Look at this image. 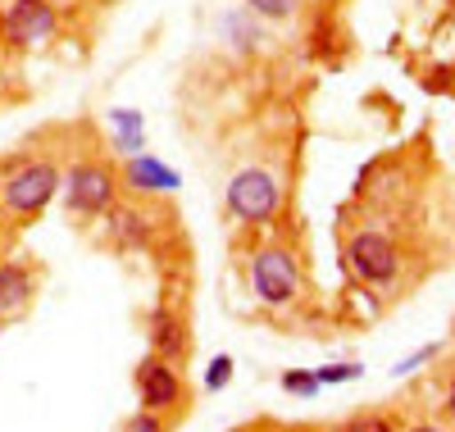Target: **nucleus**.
I'll return each mask as SVG.
<instances>
[{
    "label": "nucleus",
    "instance_id": "f257e3e1",
    "mask_svg": "<svg viewBox=\"0 0 455 432\" xmlns=\"http://www.w3.org/2000/svg\"><path fill=\"white\" fill-rule=\"evenodd\" d=\"M64 178L60 164L46 155H14V160L0 164V214L10 223H32L42 219L46 205L60 196Z\"/></svg>",
    "mask_w": 455,
    "mask_h": 432
},
{
    "label": "nucleus",
    "instance_id": "f03ea898",
    "mask_svg": "<svg viewBox=\"0 0 455 432\" xmlns=\"http://www.w3.org/2000/svg\"><path fill=\"white\" fill-rule=\"evenodd\" d=\"M64 210L73 219H105L114 205H119V191H124V178L114 164L105 160H73L64 169Z\"/></svg>",
    "mask_w": 455,
    "mask_h": 432
},
{
    "label": "nucleus",
    "instance_id": "7ed1b4c3",
    "mask_svg": "<svg viewBox=\"0 0 455 432\" xmlns=\"http://www.w3.org/2000/svg\"><path fill=\"white\" fill-rule=\"evenodd\" d=\"M251 292L264 309H287L300 296V260L291 246L274 242L251 255Z\"/></svg>",
    "mask_w": 455,
    "mask_h": 432
},
{
    "label": "nucleus",
    "instance_id": "20e7f679",
    "mask_svg": "<svg viewBox=\"0 0 455 432\" xmlns=\"http://www.w3.org/2000/svg\"><path fill=\"white\" fill-rule=\"evenodd\" d=\"M132 387H137V405L150 410V414H164V419H178L187 410V382H182V369L156 350H146L132 369Z\"/></svg>",
    "mask_w": 455,
    "mask_h": 432
},
{
    "label": "nucleus",
    "instance_id": "39448f33",
    "mask_svg": "<svg viewBox=\"0 0 455 432\" xmlns=\"http://www.w3.org/2000/svg\"><path fill=\"white\" fill-rule=\"evenodd\" d=\"M223 205L237 223H269L283 205V187L269 169H237L223 187Z\"/></svg>",
    "mask_w": 455,
    "mask_h": 432
},
{
    "label": "nucleus",
    "instance_id": "423d86ee",
    "mask_svg": "<svg viewBox=\"0 0 455 432\" xmlns=\"http://www.w3.org/2000/svg\"><path fill=\"white\" fill-rule=\"evenodd\" d=\"M341 260H347V273L364 287H387L396 273H401V255H396V242L378 228H364L355 237L341 246Z\"/></svg>",
    "mask_w": 455,
    "mask_h": 432
},
{
    "label": "nucleus",
    "instance_id": "0eeeda50",
    "mask_svg": "<svg viewBox=\"0 0 455 432\" xmlns=\"http://www.w3.org/2000/svg\"><path fill=\"white\" fill-rule=\"evenodd\" d=\"M60 28V14L51 0H10L5 14H0V36L5 46L28 51V46H46Z\"/></svg>",
    "mask_w": 455,
    "mask_h": 432
},
{
    "label": "nucleus",
    "instance_id": "6e6552de",
    "mask_svg": "<svg viewBox=\"0 0 455 432\" xmlns=\"http://www.w3.org/2000/svg\"><path fill=\"white\" fill-rule=\"evenodd\" d=\"M36 292H42V264L32 260H5L0 264V319L14 324L32 309Z\"/></svg>",
    "mask_w": 455,
    "mask_h": 432
},
{
    "label": "nucleus",
    "instance_id": "1a4fd4ad",
    "mask_svg": "<svg viewBox=\"0 0 455 432\" xmlns=\"http://www.w3.org/2000/svg\"><path fill=\"white\" fill-rule=\"evenodd\" d=\"M119 178H124V191H132L137 201H146V196H173L182 187V173L169 169L160 155H150V150L128 155V160L119 164Z\"/></svg>",
    "mask_w": 455,
    "mask_h": 432
},
{
    "label": "nucleus",
    "instance_id": "9d476101",
    "mask_svg": "<svg viewBox=\"0 0 455 432\" xmlns=\"http://www.w3.org/2000/svg\"><path fill=\"white\" fill-rule=\"evenodd\" d=\"M105 242L119 255L150 251V242H156V223H150V214L141 205H114L105 214Z\"/></svg>",
    "mask_w": 455,
    "mask_h": 432
},
{
    "label": "nucleus",
    "instance_id": "9b49d317",
    "mask_svg": "<svg viewBox=\"0 0 455 432\" xmlns=\"http://www.w3.org/2000/svg\"><path fill=\"white\" fill-rule=\"evenodd\" d=\"M146 341L156 356L182 364L187 356H192V332H187V319L173 309V305H160L156 314H150V324H146Z\"/></svg>",
    "mask_w": 455,
    "mask_h": 432
},
{
    "label": "nucleus",
    "instance_id": "f8f14e48",
    "mask_svg": "<svg viewBox=\"0 0 455 432\" xmlns=\"http://www.w3.org/2000/svg\"><path fill=\"white\" fill-rule=\"evenodd\" d=\"M105 119H109V146H114V155H119V160L146 150V119H141L137 109L119 105V109H109Z\"/></svg>",
    "mask_w": 455,
    "mask_h": 432
},
{
    "label": "nucleus",
    "instance_id": "ddd939ff",
    "mask_svg": "<svg viewBox=\"0 0 455 432\" xmlns=\"http://www.w3.org/2000/svg\"><path fill=\"white\" fill-rule=\"evenodd\" d=\"M219 28H223V42L233 46L237 55H255L259 51V42H264V32H259V19L246 10V5H237V10H228L223 19H219Z\"/></svg>",
    "mask_w": 455,
    "mask_h": 432
},
{
    "label": "nucleus",
    "instance_id": "4468645a",
    "mask_svg": "<svg viewBox=\"0 0 455 432\" xmlns=\"http://www.w3.org/2000/svg\"><path fill=\"white\" fill-rule=\"evenodd\" d=\"M278 387L287 391V396H296V401H315L319 391H323V382H319L315 369H287V373L278 378Z\"/></svg>",
    "mask_w": 455,
    "mask_h": 432
},
{
    "label": "nucleus",
    "instance_id": "2eb2a0df",
    "mask_svg": "<svg viewBox=\"0 0 455 432\" xmlns=\"http://www.w3.org/2000/svg\"><path fill=\"white\" fill-rule=\"evenodd\" d=\"M242 5L264 23H291L300 14V0H242Z\"/></svg>",
    "mask_w": 455,
    "mask_h": 432
},
{
    "label": "nucleus",
    "instance_id": "dca6fc26",
    "mask_svg": "<svg viewBox=\"0 0 455 432\" xmlns=\"http://www.w3.org/2000/svg\"><path fill=\"white\" fill-rule=\"evenodd\" d=\"M332 432H396V419L383 414V410H360L351 419H341Z\"/></svg>",
    "mask_w": 455,
    "mask_h": 432
},
{
    "label": "nucleus",
    "instance_id": "f3484780",
    "mask_svg": "<svg viewBox=\"0 0 455 432\" xmlns=\"http://www.w3.org/2000/svg\"><path fill=\"white\" fill-rule=\"evenodd\" d=\"M315 373H319L323 387H341V382H360V378H364V364H360V360H341V364H323V369H315Z\"/></svg>",
    "mask_w": 455,
    "mask_h": 432
},
{
    "label": "nucleus",
    "instance_id": "a211bd4d",
    "mask_svg": "<svg viewBox=\"0 0 455 432\" xmlns=\"http://www.w3.org/2000/svg\"><path fill=\"white\" fill-rule=\"evenodd\" d=\"M437 350H442V341H428V346H419V350H410V356L392 369V378H410V373H419L424 364H433V360H437Z\"/></svg>",
    "mask_w": 455,
    "mask_h": 432
},
{
    "label": "nucleus",
    "instance_id": "6ab92c4d",
    "mask_svg": "<svg viewBox=\"0 0 455 432\" xmlns=\"http://www.w3.org/2000/svg\"><path fill=\"white\" fill-rule=\"evenodd\" d=\"M233 369H237V360H233V356H214V360H210V369L201 373L205 391H223L228 382H233Z\"/></svg>",
    "mask_w": 455,
    "mask_h": 432
},
{
    "label": "nucleus",
    "instance_id": "aec40b11",
    "mask_svg": "<svg viewBox=\"0 0 455 432\" xmlns=\"http://www.w3.org/2000/svg\"><path fill=\"white\" fill-rule=\"evenodd\" d=\"M119 432H169V419L164 414H150V410H137L119 423Z\"/></svg>",
    "mask_w": 455,
    "mask_h": 432
},
{
    "label": "nucleus",
    "instance_id": "412c9836",
    "mask_svg": "<svg viewBox=\"0 0 455 432\" xmlns=\"http://www.w3.org/2000/svg\"><path fill=\"white\" fill-rule=\"evenodd\" d=\"M10 251H14V232H10V219L0 214V264L10 260Z\"/></svg>",
    "mask_w": 455,
    "mask_h": 432
},
{
    "label": "nucleus",
    "instance_id": "4be33fe9",
    "mask_svg": "<svg viewBox=\"0 0 455 432\" xmlns=\"http://www.w3.org/2000/svg\"><path fill=\"white\" fill-rule=\"evenodd\" d=\"M442 414L455 423V373H451V382H446V391H442Z\"/></svg>",
    "mask_w": 455,
    "mask_h": 432
},
{
    "label": "nucleus",
    "instance_id": "5701e85b",
    "mask_svg": "<svg viewBox=\"0 0 455 432\" xmlns=\"http://www.w3.org/2000/svg\"><path fill=\"white\" fill-rule=\"evenodd\" d=\"M410 432H455V428H442V423H414Z\"/></svg>",
    "mask_w": 455,
    "mask_h": 432
},
{
    "label": "nucleus",
    "instance_id": "b1692460",
    "mask_svg": "<svg viewBox=\"0 0 455 432\" xmlns=\"http://www.w3.org/2000/svg\"><path fill=\"white\" fill-rule=\"evenodd\" d=\"M251 432H274V428H251Z\"/></svg>",
    "mask_w": 455,
    "mask_h": 432
},
{
    "label": "nucleus",
    "instance_id": "393cba45",
    "mask_svg": "<svg viewBox=\"0 0 455 432\" xmlns=\"http://www.w3.org/2000/svg\"><path fill=\"white\" fill-rule=\"evenodd\" d=\"M0 328H5V319H0Z\"/></svg>",
    "mask_w": 455,
    "mask_h": 432
}]
</instances>
